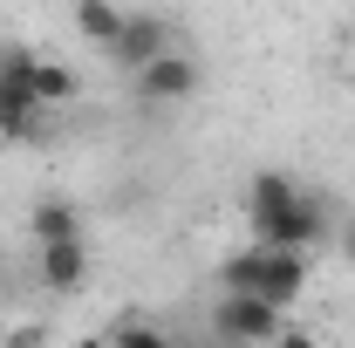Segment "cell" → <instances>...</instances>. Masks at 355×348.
Masks as SVG:
<instances>
[{
	"instance_id": "obj_1",
	"label": "cell",
	"mask_w": 355,
	"mask_h": 348,
	"mask_svg": "<svg viewBox=\"0 0 355 348\" xmlns=\"http://www.w3.org/2000/svg\"><path fill=\"white\" fill-rule=\"evenodd\" d=\"M246 218H253V246H266V253H314L328 239L321 198L301 191L287 171H260L246 184Z\"/></svg>"
},
{
	"instance_id": "obj_2",
	"label": "cell",
	"mask_w": 355,
	"mask_h": 348,
	"mask_svg": "<svg viewBox=\"0 0 355 348\" xmlns=\"http://www.w3.org/2000/svg\"><path fill=\"white\" fill-rule=\"evenodd\" d=\"M35 62L42 55H28V48H0V137H14V143L48 137V116L35 103Z\"/></svg>"
},
{
	"instance_id": "obj_3",
	"label": "cell",
	"mask_w": 355,
	"mask_h": 348,
	"mask_svg": "<svg viewBox=\"0 0 355 348\" xmlns=\"http://www.w3.org/2000/svg\"><path fill=\"white\" fill-rule=\"evenodd\" d=\"M280 328H287V314L266 307L260 294H219V307H212V335L225 348H273Z\"/></svg>"
},
{
	"instance_id": "obj_4",
	"label": "cell",
	"mask_w": 355,
	"mask_h": 348,
	"mask_svg": "<svg viewBox=\"0 0 355 348\" xmlns=\"http://www.w3.org/2000/svg\"><path fill=\"white\" fill-rule=\"evenodd\" d=\"M130 82H137V96H144V103H191V96H198V82H205V69H198L184 48H171V55H157L150 69H137Z\"/></svg>"
},
{
	"instance_id": "obj_5",
	"label": "cell",
	"mask_w": 355,
	"mask_h": 348,
	"mask_svg": "<svg viewBox=\"0 0 355 348\" xmlns=\"http://www.w3.org/2000/svg\"><path fill=\"white\" fill-rule=\"evenodd\" d=\"M171 21L164 14H123V35H116V48H110V62L123 69V76H137V69H150L157 55H171Z\"/></svg>"
},
{
	"instance_id": "obj_6",
	"label": "cell",
	"mask_w": 355,
	"mask_h": 348,
	"mask_svg": "<svg viewBox=\"0 0 355 348\" xmlns=\"http://www.w3.org/2000/svg\"><path fill=\"white\" fill-rule=\"evenodd\" d=\"M35 273H42L48 294H83V280H89V246H83V239L35 246Z\"/></svg>"
},
{
	"instance_id": "obj_7",
	"label": "cell",
	"mask_w": 355,
	"mask_h": 348,
	"mask_svg": "<svg viewBox=\"0 0 355 348\" xmlns=\"http://www.w3.org/2000/svg\"><path fill=\"white\" fill-rule=\"evenodd\" d=\"M301 287H308V253H266V266H260V301L266 307H287L301 301Z\"/></svg>"
},
{
	"instance_id": "obj_8",
	"label": "cell",
	"mask_w": 355,
	"mask_h": 348,
	"mask_svg": "<svg viewBox=\"0 0 355 348\" xmlns=\"http://www.w3.org/2000/svg\"><path fill=\"white\" fill-rule=\"evenodd\" d=\"M28 232H35V246H55V239H83V205H76V198H62V191H48L42 205L28 212Z\"/></svg>"
},
{
	"instance_id": "obj_9",
	"label": "cell",
	"mask_w": 355,
	"mask_h": 348,
	"mask_svg": "<svg viewBox=\"0 0 355 348\" xmlns=\"http://www.w3.org/2000/svg\"><path fill=\"white\" fill-rule=\"evenodd\" d=\"M76 35L83 42H96L103 55L116 48V35H123V14L110 7V0H76Z\"/></svg>"
},
{
	"instance_id": "obj_10",
	"label": "cell",
	"mask_w": 355,
	"mask_h": 348,
	"mask_svg": "<svg viewBox=\"0 0 355 348\" xmlns=\"http://www.w3.org/2000/svg\"><path fill=\"white\" fill-rule=\"evenodd\" d=\"M83 96V76L76 69H62V62H35V103L42 110H69Z\"/></svg>"
},
{
	"instance_id": "obj_11",
	"label": "cell",
	"mask_w": 355,
	"mask_h": 348,
	"mask_svg": "<svg viewBox=\"0 0 355 348\" xmlns=\"http://www.w3.org/2000/svg\"><path fill=\"white\" fill-rule=\"evenodd\" d=\"M260 266H266V246H239V253H225L219 287H225V294H260Z\"/></svg>"
},
{
	"instance_id": "obj_12",
	"label": "cell",
	"mask_w": 355,
	"mask_h": 348,
	"mask_svg": "<svg viewBox=\"0 0 355 348\" xmlns=\"http://www.w3.org/2000/svg\"><path fill=\"white\" fill-rule=\"evenodd\" d=\"M110 348H178L164 328H150V321H130V328H116L110 335Z\"/></svg>"
},
{
	"instance_id": "obj_13",
	"label": "cell",
	"mask_w": 355,
	"mask_h": 348,
	"mask_svg": "<svg viewBox=\"0 0 355 348\" xmlns=\"http://www.w3.org/2000/svg\"><path fill=\"white\" fill-rule=\"evenodd\" d=\"M0 348H48V328H42V321H14Z\"/></svg>"
},
{
	"instance_id": "obj_14",
	"label": "cell",
	"mask_w": 355,
	"mask_h": 348,
	"mask_svg": "<svg viewBox=\"0 0 355 348\" xmlns=\"http://www.w3.org/2000/svg\"><path fill=\"white\" fill-rule=\"evenodd\" d=\"M273 348H321V335H308V328H294V321H287V328L273 335Z\"/></svg>"
},
{
	"instance_id": "obj_15",
	"label": "cell",
	"mask_w": 355,
	"mask_h": 348,
	"mask_svg": "<svg viewBox=\"0 0 355 348\" xmlns=\"http://www.w3.org/2000/svg\"><path fill=\"white\" fill-rule=\"evenodd\" d=\"M342 260L355 266V218H349V225H342Z\"/></svg>"
},
{
	"instance_id": "obj_16",
	"label": "cell",
	"mask_w": 355,
	"mask_h": 348,
	"mask_svg": "<svg viewBox=\"0 0 355 348\" xmlns=\"http://www.w3.org/2000/svg\"><path fill=\"white\" fill-rule=\"evenodd\" d=\"M178 348H225V342H178Z\"/></svg>"
}]
</instances>
